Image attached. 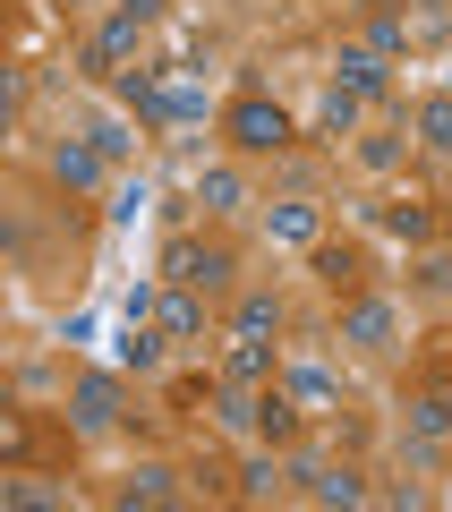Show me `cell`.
I'll list each match as a JSON object with an SVG mask.
<instances>
[{
  "label": "cell",
  "mask_w": 452,
  "mask_h": 512,
  "mask_svg": "<svg viewBox=\"0 0 452 512\" xmlns=\"http://www.w3.org/2000/svg\"><path fill=\"white\" fill-rule=\"evenodd\" d=\"M222 128H231L239 154H282V146H290V111L265 103V94H239V103L222 111Z\"/></svg>",
  "instance_id": "cell-1"
},
{
  "label": "cell",
  "mask_w": 452,
  "mask_h": 512,
  "mask_svg": "<svg viewBox=\"0 0 452 512\" xmlns=\"http://www.w3.org/2000/svg\"><path fill=\"white\" fill-rule=\"evenodd\" d=\"M128 316H145V325L163 333V342H197V333H205V308H197V291H188V282L137 291V299H128Z\"/></svg>",
  "instance_id": "cell-2"
},
{
  "label": "cell",
  "mask_w": 452,
  "mask_h": 512,
  "mask_svg": "<svg viewBox=\"0 0 452 512\" xmlns=\"http://www.w3.org/2000/svg\"><path fill=\"white\" fill-rule=\"evenodd\" d=\"M120 419H128L120 376H77L69 384V427H77V436H103V427H120Z\"/></svg>",
  "instance_id": "cell-3"
},
{
  "label": "cell",
  "mask_w": 452,
  "mask_h": 512,
  "mask_svg": "<svg viewBox=\"0 0 452 512\" xmlns=\"http://www.w3.org/2000/svg\"><path fill=\"white\" fill-rule=\"evenodd\" d=\"M163 282H188V291H214V282H231V248H205V239H171L163 248Z\"/></svg>",
  "instance_id": "cell-4"
},
{
  "label": "cell",
  "mask_w": 452,
  "mask_h": 512,
  "mask_svg": "<svg viewBox=\"0 0 452 512\" xmlns=\"http://www.w3.org/2000/svg\"><path fill=\"white\" fill-rule=\"evenodd\" d=\"M333 86H350L359 103H384V94H393V60H384L376 43H350V52L333 60Z\"/></svg>",
  "instance_id": "cell-5"
},
{
  "label": "cell",
  "mask_w": 452,
  "mask_h": 512,
  "mask_svg": "<svg viewBox=\"0 0 452 512\" xmlns=\"http://www.w3.org/2000/svg\"><path fill=\"white\" fill-rule=\"evenodd\" d=\"M137 35H145V18H137V9H120V18H103V26H94V43H86V69L120 77L128 60H137Z\"/></svg>",
  "instance_id": "cell-6"
},
{
  "label": "cell",
  "mask_w": 452,
  "mask_h": 512,
  "mask_svg": "<svg viewBox=\"0 0 452 512\" xmlns=\"http://www.w3.org/2000/svg\"><path fill=\"white\" fill-rule=\"evenodd\" d=\"M393 333H401L393 299H350V308H342V342L350 350H393Z\"/></svg>",
  "instance_id": "cell-7"
},
{
  "label": "cell",
  "mask_w": 452,
  "mask_h": 512,
  "mask_svg": "<svg viewBox=\"0 0 452 512\" xmlns=\"http://www.w3.org/2000/svg\"><path fill=\"white\" fill-rule=\"evenodd\" d=\"M282 393H290V402H299V410H308V419H333V410H342V384H333V376H325V367H316V359L282 367Z\"/></svg>",
  "instance_id": "cell-8"
},
{
  "label": "cell",
  "mask_w": 452,
  "mask_h": 512,
  "mask_svg": "<svg viewBox=\"0 0 452 512\" xmlns=\"http://www.w3.org/2000/svg\"><path fill=\"white\" fill-rule=\"evenodd\" d=\"M120 512H154V504H180V470H163V461H145V470L120 478V495H111Z\"/></svg>",
  "instance_id": "cell-9"
},
{
  "label": "cell",
  "mask_w": 452,
  "mask_h": 512,
  "mask_svg": "<svg viewBox=\"0 0 452 512\" xmlns=\"http://www.w3.org/2000/svg\"><path fill=\"white\" fill-rule=\"evenodd\" d=\"M308 265H316V282H325V291H359V282H367V256L350 248V239H316Z\"/></svg>",
  "instance_id": "cell-10"
},
{
  "label": "cell",
  "mask_w": 452,
  "mask_h": 512,
  "mask_svg": "<svg viewBox=\"0 0 452 512\" xmlns=\"http://www.w3.org/2000/svg\"><path fill=\"white\" fill-rule=\"evenodd\" d=\"M290 478H308L316 504H367V478L359 470H333V461H290Z\"/></svg>",
  "instance_id": "cell-11"
},
{
  "label": "cell",
  "mask_w": 452,
  "mask_h": 512,
  "mask_svg": "<svg viewBox=\"0 0 452 512\" xmlns=\"http://www.w3.org/2000/svg\"><path fill=\"white\" fill-rule=\"evenodd\" d=\"M103 163H111V154L94 146V137H69V146H52V180H60V188H103Z\"/></svg>",
  "instance_id": "cell-12"
},
{
  "label": "cell",
  "mask_w": 452,
  "mask_h": 512,
  "mask_svg": "<svg viewBox=\"0 0 452 512\" xmlns=\"http://www.w3.org/2000/svg\"><path fill=\"white\" fill-rule=\"evenodd\" d=\"M410 436H427V444H444V436H452V384H444V376L410 393Z\"/></svg>",
  "instance_id": "cell-13"
},
{
  "label": "cell",
  "mask_w": 452,
  "mask_h": 512,
  "mask_svg": "<svg viewBox=\"0 0 452 512\" xmlns=\"http://www.w3.org/2000/svg\"><path fill=\"white\" fill-rule=\"evenodd\" d=\"M222 376H231V384H273V350L256 342V333H231V350H222Z\"/></svg>",
  "instance_id": "cell-14"
},
{
  "label": "cell",
  "mask_w": 452,
  "mask_h": 512,
  "mask_svg": "<svg viewBox=\"0 0 452 512\" xmlns=\"http://www.w3.org/2000/svg\"><path fill=\"white\" fill-rule=\"evenodd\" d=\"M197 120H205V94L180 69H163V128H197Z\"/></svg>",
  "instance_id": "cell-15"
},
{
  "label": "cell",
  "mask_w": 452,
  "mask_h": 512,
  "mask_svg": "<svg viewBox=\"0 0 452 512\" xmlns=\"http://www.w3.org/2000/svg\"><path fill=\"white\" fill-rule=\"evenodd\" d=\"M111 86H120V103L137 111V120H163V77H154V69H120Z\"/></svg>",
  "instance_id": "cell-16"
},
{
  "label": "cell",
  "mask_w": 452,
  "mask_h": 512,
  "mask_svg": "<svg viewBox=\"0 0 452 512\" xmlns=\"http://www.w3.org/2000/svg\"><path fill=\"white\" fill-rule=\"evenodd\" d=\"M231 333H256V342L282 333V299H273V291H248V299H239V316H231Z\"/></svg>",
  "instance_id": "cell-17"
},
{
  "label": "cell",
  "mask_w": 452,
  "mask_h": 512,
  "mask_svg": "<svg viewBox=\"0 0 452 512\" xmlns=\"http://www.w3.org/2000/svg\"><path fill=\"white\" fill-rule=\"evenodd\" d=\"M120 367H137V376H145V367H163V333L145 325V316H128V342H120Z\"/></svg>",
  "instance_id": "cell-18"
},
{
  "label": "cell",
  "mask_w": 452,
  "mask_h": 512,
  "mask_svg": "<svg viewBox=\"0 0 452 512\" xmlns=\"http://www.w3.org/2000/svg\"><path fill=\"white\" fill-rule=\"evenodd\" d=\"M197 205H205V214H231V205H248V180H239V171H205Z\"/></svg>",
  "instance_id": "cell-19"
},
{
  "label": "cell",
  "mask_w": 452,
  "mask_h": 512,
  "mask_svg": "<svg viewBox=\"0 0 452 512\" xmlns=\"http://www.w3.org/2000/svg\"><path fill=\"white\" fill-rule=\"evenodd\" d=\"M367 43H376L384 60H393V52H410V18H401V9H367Z\"/></svg>",
  "instance_id": "cell-20"
},
{
  "label": "cell",
  "mask_w": 452,
  "mask_h": 512,
  "mask_svg": "<svg viewBox=\"0 0 452 512\" xmlns=\"http://www.w3.org/2000/svg\"><path fill=\"white\" fill-rule=\"evenodd\" d=\"M418 146L452 154V94H435V103H418Z\"/></svg>",
  "instance_id": "cell-21"
},
{
  "label": "cell",
  "mask_w": 452,
  "mask_h": 512,
  "mask_svg": "<svg viewBox=\"0 0 452 512\" xmlns=\"http://www.w3.org/2000/svg\"><path fill=\"white\" fill-rule=\"evenodd\" d=\"M239 495H248V504H273V495H282V461H248V470H239Z\"/></svg>",
  "instance_id": "cell-22"
},
{
  "label": "cell",
  "mask_w": 452,
  "mask_h": 512,
  "mask_svg": "<svg viewBox=\"0 0 452 512\" xmlns=\"http://www.w3.org/2000/svg\"><path fill=\"white\" fill-rule=\"evenodd\" d=\"M401 154H410V137H359V171H401Z\"/></svg>",
  "instance_id": "cell-23"
},
{
  "label": "cell",
  "mask_w": 452,
  "mask_h": 512,
  "mask_svg": "<svg viewBox=\"0 0 452 512\" xmlns=\"http://www.w3.org/2000/svg\"><path fill=\"white\" fill-rule=\"evenodd\" d=\"M273 239H299V248H316V205H273Z\"/></svg>",
  "instance_id": "cell-24"
},
{
  "label": "cell",
  "mask_w": 452,
  "mask_h": 512,
  "mask_svg": "<svg viewBox=\"0 0 452 512\" xmlns=\"http://www.w3.org/2000/svg\"><path fill=\"white\" fill-rule=\"evenodd\" d=\"M359 94H350V86H325V128H333V137H350V128H359Z\"/></svg>",
  "instance_id": "cell-25"
},
{
  "label": "cell",
  "mask_w": 452,
  "mask_h": 512,
  "mask_svg": "<svg viewBox=\"0 0 452 512\" xmlns=\"http://www.w3.org/2000/svg\"><path fill=\"white\" fill-rule=\"evenodd\" d=\"M384 231H393V239H427L435 214H427V205H384Z\"/></svg>",
  "instance_id": "cell-26"
},
{
  "label": "cell",
  "mask_w": 452,
  "mask_h": 512,
  "mask_svg": "<svg viewBox=\"0 0 452 512\" xmlns=\"http://www.w3.org/2000/svg\"><path fill=\"white\" fill-rule=\"evenodd\" d=\"M0 495H9V504H26V512H43V504H60V495L43 487V478H9V487H0Z\"/></svg>",
  "instance_id": "cell-27"
},
{
  "label": "cell",
  "mask_w": 452,
  "mask_h": 512,
  "mask_svg": "<svg viewBox=\"0 0 452 512\" xmlns=\"http://www.w3.org/2000/svg\"><path fill=\"white\" fill-rule=\"evenodd\" d=\"M86 137H94V146H103V154H111V163H120V154H128V128H120V120H94V128H86Z\"/></svg>",
  "instance_id": "cell-28"
},
{
  "label": "cell",
  "mask_w": 452,
  "mask_h": 512,
  "mask_svg": "<svg viewBox=\"0 0 452 512\" xmlns=\"http://www.w3.org/2000/svg\"><path fill=\"white\" fill-rule=\"evenodd\" d=\"M137 205H145V180H120V188H111V214H120V222H137Z\"/></svg>",
  "instance_id": "cell-29"
},
{
  "label": "cell",
  "mask_w": 452,
  "mask_h": 512,
  "mask_svg": "<svg viewBox=\"0 0 452 512\" xmlns=\"http://www.w3.org/2000/svg\"><path fill=\"white\" fill-rule=\"evenodd\" d=\"M444 384H452V359H444Z\"/></svg>",
  "instance_id": "cell-30"
}]
</instances>
